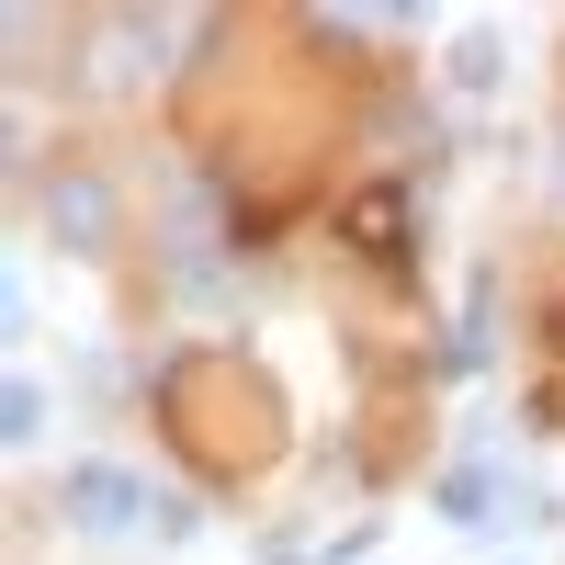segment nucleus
I'll return each mask as SVG.
<instances>
[{
	"instance_id": "obj_1",
	"label": "nucleus",
	"mask_w": 565,
	"mask_h": 565,
	"mask_svg": "<svg viewBox=\"0 0 565 565\" xmlns=\"http://www.w3.org/2000/svg\"><path fill=\"white\" fill-rule=\"evenodd\" d=\"M159 498H170V487H148L136 463L79 452L68 476H57V521H68V532H90V543H125V532H148V521H159Z\"/></svg>"
},
{
	"instance_id": "obj_2",
	"label": "nucleus",
	"mask_w": 565,
	"mask_h": 565,
	"mask_svg": "<svg viewBox=\"0 0 565 565\" xmlns=\"http://www.w3.org/2000/svg\"><path fill=\"white\" fill-rule=\"evenodd\" d=\"M45 215H57V238H79V249H114V193L90 170H68L57 193H45Z\"/></svg>"
},
{
	"instance_id": "obj_5",
	"label": "nucleus",
	"mask_w": 565,
	"mask_h": 565,
	"mask_svg": "<svg viewBox=\"0 0 565 565\" xmlns=\"http://www.w3.org/2000/svg\"><path fill=\"white\" fill-rule=\"evenodd\" d=\"M0 418H12V452H34V441H45V385H34V373H12V396H0Z\"/></svg>"
},
{
	"instance_id": "obj_4",
	"label": "nucleus",
	"mask_w": 565,
	"mask_h": 565,
	"mask_svg": "<svg viewBox=\"0 0 565 565\" xmlns=\"http://www.w3.org/2000/svg\"><path fill=\"white\" fill-rule=\"evenodd\" d=\"M452 90H463V103H487V90H498V34H463V45H452Z\"/></svg>"
},
{
	"instance_id": "obj_3",
	"label": "nucleus",
	"mask_w": 565,
	"mask_h": 565,
	"mask_svg": "<svg viewBox=\"0 0 565 565\" xmlns=\"http://www.w3.org/2000/svg\"><path fill=\"white\" fill-rule=\"evenodd\" d=\"M430 498H441V521H463V532H487V498H498V476H487V463H452V476H441Z\"/></svg>"
}]
</instances>
